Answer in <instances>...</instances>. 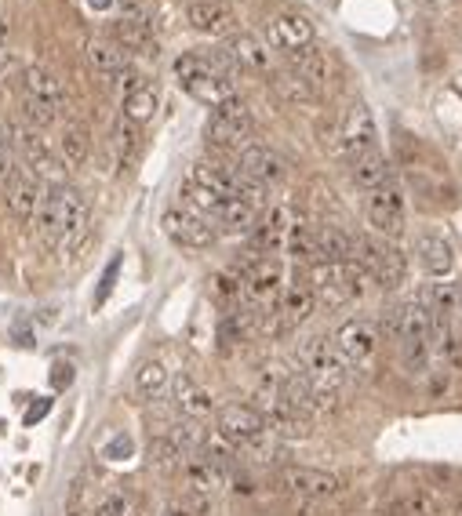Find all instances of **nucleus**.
<instances>
[{
	"mask_svg": "<svg viewBox=\"0 0 462 516\" xmlns=\"http://www.w3.org/2000/svg\"><path fill=\"white\" fill-rule=\"evenodd\" d=\"M292 73H299V77L306 80L313 91L324 88V84H328V55H324L317 44L295 51V55H292Z\"/></svg>",
	"mask_w": 462,
	"mask_h": 516,
	"instance_id": "nucleus-27",
	"label": "nucleus"
},
{
	"mask_svg": "<svg viewBox=\"0 0 462 516\" xmlns=\"http://www.w3.org/2000/svg\"><path fill=\"white\" fill-rule=\"evenodd\" d=\"M332 342H335V349H339L342 360H346L350 368H368V364L379 357L382 335L368 317H350V320H342L339 328H335Z\"/></svg>",
	"mask_w": 462,
	"mask_h": 516,
	"instance_id": "nucleus-6",
	"label": "nucleus"
},
{
	"mask_svg": "<svg viewBox=\"0 0 462 516\" xmlns=\"http://www.w3.org/2000/svg\"><path fill=\"white\" fill-rule=\"evenodd\" d=\"M59 110L62 106H51V102H41V99H22V113H26V120H30L33 128H48V124H55Z\"/></svg>",
	"mask_w": 462,
	"mask_h": 516,
	"instance_id": "nucleus-36",
	"label": "nucleus"
},
{
	"mask_svg": "<svg viewBox=\"0 0 462 516\" xmlns=\"http://www.w3.org/2000/svg\"><path fill=\"white\" fill-rule=\"evenodd\" d=\"M117 277H121V255L110 258V266H106V273H102V280H99V295H95V302H91V306H95V309L106 306V298H110L113 288H117Z\"/></svg>",
	"mask_w": 462,
	"mask_h": 516,
	"instance_id": "nucleus-38",
	"label": "nucleus"
},
{
	"mask_svg": "<svg viewBox=\"0 0 462 516\" xmlns=\"http://www.w3.org/2000/svg\"><path fill=\"white\" fill-rule=\"evenodd\" d=\"M393 516H444V502L433 491H408L397 498Z\"/></svg>",
	"mask_w": 462,
	"mask_h": 516,
	"instance_id": "nucleus-32",
	"label": "nucleus"
},
{
	"mask_svg": "<svg viewBox=\"0 0 462 516\" xmlns=\"http://www.w3.org/2000/svg\"><path fill=\"white\" fill-rule=\"evenodd\" d=\"M415 255H419L422 269H426L430 277H448L455 266V251L441 233H422V237L415 240Z\"/></svg>",
	"mask_w": 462,
	"mask_h": 516,
	"instance_id": "nucleus-23",
	"label": "nucleus"
},
{
	"mask_svg": "<svg viewBox=\"0 0 462 516\" xmlns=\"http://www.w3.org/2000/svg\"><path fill=\"white\" fill-rule=\"evenodd\" d=\"M161 226L179 248H190V251H208L211 244H215V237H219L208 219H201V215H193V211L186 208H168Z\"/></svg>",
	"mask_w": 462,
	"mask_h": 516,
	"instance_id": "nucleus-12",
	"label": "nucleus"
},
{
	"mask_svg": "<svg viewBox=\"0 0 462 516\" xmlns=\"http://www.w3.org/2000/svg\"><path fill=\"white\" fill-rule=\"evenodd\" d=\"M350 179L357 189H364V193H372V189L386 186V182H393V171H390V160L382 157L379 149H372L368 157L353 160L350 164Z\"/></svg>",
	"mask_w": 462,
	"mask_h": 516,
	"instance_id": "nucleus-24",
	"label": "nucleus"
},
{
	"mask_svg": "<svg viewBox=\"0 0 462 516\" xmlns=\"http://www.w3.org/2000/svg\"><path fill=\"white\" fill-rule=\"evenodd\" d=\"M273 84H277V91H281L284 99H292V102H310L313 99V88L299 77V73H292V70L277 73V80H273Z\"/></svg>",
	"mask_w": 462,
	"mask_h": 516,
	"instance_id": "nucleus-35",
	"label": "nucleus"
},
{
	"mask_svg": "<svg viewBox=\"0 0 462 516\" xmlns=\"http://www.w3.org/2000/svg\"><path fill=\"white\" fill-rule=\"evenodd\" d=\"M222 480H226V473H219L215 466H208L204 458H190L186 462V469H182V484H186V495L197 502V506H211V495L222 487Z\"/></svg>",
	"mask_w": 462,
	"mask_h": 516,
	"instance_id": "nucleus-20",
	"label": "nucleus"
},
{
	"mask_svg": "<svg viewBox=\"0 0 462 516\" xmlns=\"http://www.w3.org/2000/svg\"><path fill=\"white\" fill-rule=\"evenodd\" d=\"M8 55H11V22L0 15V66L8 62Z\"/></svg>",
	"mask_w": 462,
	"mask_h": 516,
	"instance_id": "nucleus-40",
	"label": "nucleus"
},
{
	"mask_svg": "<svg viewBox=\"0 0 462 516\" xmlns=\"http://www.w3.org/2000/svg\"><path fill=\"white\" fill-rule=\"evenodd\" d=\"M4 197H8V211L15 215L19 222H33L41 215V204H44V186L37 175H15L4 189Z\"/></svg>",
	"mask_w": 462,
	"mask_h": 516,
	"instance_id": "nucleus-17",
	"label": "nucleus"
},
{
	"mask_svg": "<svg viewBox=\"0 0 462 516\" xmlns=\"http://www.w3.org/2000/svg\"><path fill=\"white\" fill-rule=\"evenodd\" d=\"M175 407L182 411V418H190V422H204V418L215 415V393H211V386H204L201 378H193L182 371L179 378H175Z\"/></svg>",
	"mask_w": 462,
	"mask_h": 516,
	"instance_id": "nucleus-16",
	"label": "nucleus"
},
{
	"mask_svg": "<svg viewBox=\"0 0 462 516\" xmlns=\"http://www.w3.org/2000/svg\"><path fill=\"white\" fill-rule=\"evenodd\" d=\"M84 4H88L91 11H110L113 4H117V0H84Z\"/></svg>",
	"mask_w": 462,
	"mask_h": 516,
	"instance_id": "nucleus-42",
	"label": "nucleus"
},
{
	"mask_svg": "<svg viewBox=\"0 0 462 516\" xmlns=\"http://www.w3.org/2000/svg\"><path fill=\"white\" fill-rule=\"evenodd\" d=\"M219 437L233 447V451H259L262 444H270L273 433L266 426L259 407L252 404H230L219 411Z\"/></svg>",
	"mask_w": 462,
	"mask_h": 516,
	"instance_id": "nucleus-4",
	"label": "nucleus"
},
{
	"mask_svg": "<svg viewBox=\"0 0 462 516\" xmlns=\"http://www.w3.org/2000/svg\"><path fill=\"white\" fill-rule=\"evenodd\" d=\"M241 284H244V298L252 302V306H277L284 295V266L277 255H266V258H252V266L241 273Z\"/></svg>",
	"mask_w": 462,
	"mask_h": 516,
	"instance_id": "nucleus-11",
	"label": "nucleus"
},
{
	"mask_svg": "<svg viewBox=\"0 0 462 516\" xmlns=\"http://www.w3.org/2000/svg\"><path fill=\"white\" fill-rule=\"evenodd\" d=\"M95 516H131V495L121 491V487H113V491H102L95 498V506H91Z\"/></svg>",
	"mask_w": 462,
	"mask_h": 516,
	"instance_id": "nucleus-34",
	"label": "nucleus"
},
{
	"mask_svg": "<svg viewBox=\"0 0 462 516\" xmlns=\"http://www.w3.org/2000/svg\"><path fill=\"white\" fill-rule=\"evenodd\" d=\"M364 219L375 233L382 237H401L404 222H408V200H404V189L397 182H386V186L372 189L364 197Z\"/></svg>",
	"mask_w": 462,
	"mask_h": 516,
	"instance_id": "nucleus-5",
	"label": "nucleus"
},
{
	"mask_svg": "<svg viewBox=\"0 0 462 516\" xmlns=\"http://www.w3.org/2000/svg\"><path fill=\"white\" fill-rule=\"evenodd\" d=\"M266 37H270L273 48H281V51H288V55H295V51L310 48V44H313V22L306 19L302 11H281V15H273V19H270Z\"/></svg>",
	"mask_w": 462,
	"mask_h": 516,
	"instance_id": "nucleus-14",
	"label": "nucleus"
},
{
	"mask_svg": "<svg viewBox=\"0 0 462 516\" xmlns=\"http://www.w3.org/2000/svg\"><path fill=\"white\" fill-rule=\"evenodd\" d=\"M91 153V135L88 128H81V124H70V128L62 131L59 139V157L66 168H84V160H88Z\"/></svg>",
	"mask_w": 462,
	"mask_h": 516,
	"instance_id": "nucleus-31",
	"label": "nucleus"
},
{
	"mask_svg": "<svg viewBox=\"0 0 462 516\" xmlns=\"http://www.w3.org/2000/svg\"><path fill=\"white\" fill-rule=\"evenodd\" d=\"M244 338V317L241 313H222V320H219V342H222V349H233L237 342Z\"/></svg>",
	"mask_w": 462,
	"mask_h": 516,
	"instance_id": "nucleus-37",
	"label": "nucleus"
},
{
	"mask_svg": "<svg viewBox=\"0 0 462 516\" xmlns=\"http://www.w3.org/2000/svg\"><path fill=\"white\" fill-rule=\"evenodd\" d=\"M237 168H241V175H248L255 186H277V182L288 175L284 157L270 146H244L241 157H237Z\"/></svg>",
	"mask_w": 462,
	"mask_h": 516,
	"instance_id": "nucleus-13",
	"label": "nucleus"
},
{
	"mask_svg": "<svg viewBox=\"0 0 462 516\" xmlns=\"http://www.w3.org/2000/svg\"><path fill=\"white\" fill-rule=\"evenodd\" d=\"M295 357H299V368H302V375H306V382L313 386L317 411L335 407L342 386H346V378H350V364L342 360L335 342H328V338H321V335L302 338L299 349H295Z\"/></svg>",
	"mask_w": 462,
	"mask_h": 516,
	"instance_id": "nucleus-1",
	"label": "nucleus"
},
{
	"mask_svg": "<svg viewBox=\"0 0 462 516\" xmlns=\"http://www.w3.org/2000/svg\"><path fill=\"white\" fill-rule=\"evenodd\" d=\"M15 179V171H11V153H8V146L0 142V182H11Z\"/></svg>",
	"mask_w": 462,
	"mask_h": 516,
	"instance_id": "nucleus-41",
	"label": "nucleus"
},
{
	"mask_svg": "<svg viewBox=\"0 0 462 516\" xmlns=\"http://www.w3.org/2000/svg\"><path fill=\"white\" fill-rule=\"evenodd\" d=\"M357 262L368 269V277L379 284V288H401L404 277H408V262L393 244L386 240H372L361 237L357 240Z\"/></svg>",
	"mask_w": 462,
	"mask_h": 516,
	"instance_id": "nucleus-8",
	"label": "nucleus"
},
{
	"mask_svg": "<svg viewBox=\"0 0 462 516\" xmlns=\"http://www.w3.org/2000/svg\"><path fill=\"white\" fill-rule=\"evenodd\" d=\"M22 95L26 99L51 102V106H62L66 102V80L55 70H48V66H30V70L22 73Z\"/></svg>",
	"mask_w": 462,
	"mask_h": 516,
	"instance_id": "nucleus-22",
	"label": "nucleus"
},
{
	"mask_svg": "<svg viewBox=\"0 0 462 516\" xmlns=\"http://www.w3.org/2000/svg\"><path fill=\"white\" fill-rule=\"evenodd\" d=\"M73 516H95V513H91V509H84V513H73Z\"/></svg>",
	"mask_w": 462,
	"mask_h": 516,
	"instance_id": "nucleus-43",
	"label": "nucleus"
},
{
	"mask_svg": "<svg viewBox=\"0 0 462 516\" xmlns=\"http://www.w3.org/2000/svg\"><path fill=\"white\" fill-rule=\"evenodd\" d=\"M15 146H19L22 160H26L37 175H51V171H55V157H51L48 142L41 139V131H37V128H19V131H15Z\"/></svg>",
	"mask_w": 462,
	"mask_h": 516,
	"instance_id": "nucleus-25",
	"label": "nucleus"
},
{
	"mask_svg": "<svg viewBox=\"0 0 462 516\" xmlns=\"http://www.w3.org/2000/svg\"><path fill=\"white\" fill-rule=\"evenodd\" d=\"M175 77H179L182 91L190 99L204 102V106H222L233 99V66L222 59H208V55H182L175 59Z\"/></svg>",
	"mask_w": 462,
	"mask_h": 516,
	"instance_id": "nucleus-2",
	"label": "nucleus"
},
{
	"mask_svg": "<svg viewBox=\"0 0 462 516\" xmlns=\"http://www.w3.org/2000/svg\"><path fill=\"white\" fill-rule=\"evenodd\" d=\"M215 226L230 229V233H248L255 229V204L248 200H233V197H222L219 208H215Z\"/></svg>",
	"mask_w": 462,
	"mask_h": 516,
	"instance_id": "nucleus-28",
	"label": "nucleus"
},
{
	"mask_svg": "<svg viewBox=\"0 0 462 516\" xmlns=\"http://www.w3.org/2000/svg\"><path fill=\"white\" fill-rule=\"evenodd\" d=\"M313 229L310 222H292V229H288V240H284V251L292 258H299V262H310L313 266Z\"/></svg>",
	"mask_w": 462,
	"mask_h": 516,
	"instance_id": "nucleus-33",
	"label": "nucleus"
},
{
	"mask_svg": "<svg viewBox=\"0 0 462 516\" xmlns=\"http://www.w3.org/2000/svg\"><path fill=\"white\" fill-rule=\"evenodd\" d=\"M186 19L197 33H208V37H219V33H230L237 15H233L230 4H222V0H193L190 11H186Z\"/></svg>",
	"mask_w": 462,
	"mask_h": 516,
	"instance_id": "nucleus-19",
	"label": "nucleus"
},
{
	"mask_svg": "<svg viewBox=\"0 0 462 516\" xmlns=\"http://www.w3.org/2000/svg\"><path fill=\"white\" fill-rule=\"evenodd\" d=\"M335 262H357V240L339 226L313 229V266H335Z\"/></svg>",
	"mask_w": 462,
	"mask_h": 516,
	"instance_id": "nucleus-15",
	"label": "nucleus"
},
{
	"mask_svg": "<svg viewBox=\"0 0 462 516\" xmlns=\"http://www.w3.org/2000/svg\"><path fill=\"white\" fill-rule=\"evenodd\" d=\"M84 55H88L91 70L102 73L106 80H121V73L131 66V62H128V51H124L113 37L88 40V51H84Z\"/></svg>",
	"mask_w": 462,
	"mask_h": 516,
	"instance_id": "nucleus-21",
	"label": "nucleus"
},
{
	"mask_svg": "<svg viewBox=\"0 0 462 516\" xmlns=\"http://www.w3.org/2000/svg\"><path fill=\"white\" fill-rule=\"evenodd\" d=\"M375 139H379V131H375V117L372 110L364 106V102H353L346 117L339 124V135H335V149H339L342 160H361L368 157L375 149Z\"/></svg>",
	"mask_w": 462,
	"mask_h": 516,
	"instance_id": "nucleus-9",
	"label": "nucleus"
},
{
	"mask_svg": "<svg viewBox=\"0 0 462 516\" xmlns=\"http://www.w3.org/2000/svg\"><path fill=\"white\" fill-rule=\"evenodd\" d=\"M277 487H281L284 495L324 502V498L342 495V477H335L328 469H313V466H284L281 473H277Z\"/></svg>",
	"mask_w": 462,
	"mask_h": 516,
	"instance_id": "nucleus-10",
	"label": "nucleus"
},
{
	"mask_svg": "<svg viewBox=\"0 0 462 516\" xmlns=\"http://www.w3.org/2000/svg\"><path fill=\"white\" fill-rule=\"evenodd\" d=\"M157 88L153 84H135V88L124 95V120H131V124H146V120L157 113Z\"/></svg>",
	"mask_w": 462,
	"mask_h": 516,
	"instance_id": "nucleus-30",
	"label": "nucleus"
},
{
	"mask_svg": "<svg viewBox=\"0 0 462 516\" xmlns=\"http://www.w3.org/2000/svg\"><path fill=\"white\" fill-rule=\"evenodd\" d=\"M317 306V295H313L310 280H292L288 288H284L281 302H277V317H281V331H292L299 324H306Z\"/></svg>",
	"mask_w": 462,
	"mask_h": 516,
	"instance_id": "nucleus-18",
	"label": "nucleus"
},
{
	"mask_svg": "<svg viewBox=\"0 0 462 516\" xmlns=\"http://www.w3.org/2000/svg\"><path fill=\"white\" fill-rule=\"evenodd\" d=\"M226 55H230V62H237L241 70L270 73V51H266V44H262V40L248 37V33L233 37L230 48H226Z\"/></svg>",
	"mask_w": 462,
	"mask_h": 516,
	"instance_id": "nucleus-26",
	"label": "nucleus"
},
{
	"mask_svg": "<svg viewBox=\"0 0 462 516\" xmlns=\"http://www.w3.org/2000/svg\"><path fill=\"white\" fill-rule=\"evenodd\" d=\"M168 389H171V375L161 360L139 364V371H135V393H139L142 400H161Z\"/></svg>",
	"mask_w": 462,
	"mask_h": 516,
	"instance_id": "nucleus-29",
	"label": "nucleus"
},
{
	"mask_svg": "<svg viewBox=\"0 0 462 516\" xmlns=\"http://www.w3.org/2000/svg\"><path fill=\"white\" fill-rule=\"evenodd\" d=\"M248 135H252V113H248V106H244L237 95L211 110L208 128H204V139H208V146H215V149H241Z\"/></svg>",
	"mask_w": 462,
	"mask_h": 516,
	"instance_id": "nucleus-7",
	"label": "nucleus"
},
{
	"mask_svg": "<svg viewBox=\"0 0 462 516\" xmlns=\"http://www.w3.org/2000/svg\"><path fill=\"white\" fill-rule=\"evenodd\" d=\"M459 338H462V313H459Z\"/></svg>",
	"mask_w": 462,
	"mask_h": 516,
	"instance_id": "nucleus-44",
	"label": "nucleus"
},
{
	"mask_svg": "<svg viewBox=\"0 0 462 516\" xmlns=\"http://www.w3.org/2000/svg\"><path fill=\"white\" fill-rule=\"evenodd\" d=\"M135 142H139V131H135V124H131V120H121V124H117V131H113V146H117V153H121L124 160L131 157Z\"/></svg>",
	"mask_w": 462,
	"mask_h": 516,
	"instance_id": "nucleus-39",
	"label": "nucleus"
},
{
	"mask_svg": "<svg viewBox=\"0 0 462 516\" xmlns=\"http://www.w3.org/2000/svg\"><path fill=\"white\" fill-rule=\"evenodd\" d=\"M88 219H91V208L81 189L62 186V182L44 189V204H41V215H37V226H41L48 237L81 240L84 233H88Z\"/></svg>",
	"mask_w": 462,
	"mask_h": 516,
	"instance_id": "nucleus-3",
	"label": "nucleus"
}]
</instances>
